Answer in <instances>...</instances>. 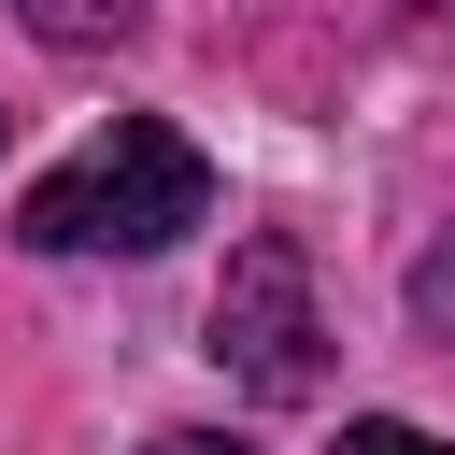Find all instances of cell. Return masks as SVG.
I'll use <instances>...</instances> for the list:
<instances>
[{"instance_id": "obj_1", "label": "cell", "mask_w": 455, "mask_h": 455, "mask_svg": "<svg viewBox=\"0 0 455 455\" xmlns=\"http://www.w3.org/2000/svg\"><path fill=\"white\" fill-rule=\"evenodd\" d=\"M185 228H213V156H199L185 128H156V114H114V128H100L71 171H43L28 213H14L28 256H156V242H185Z\"/></svg>"}, {"instance_id": "obj_2", "label": "cell", "mask_w": 455, "mask_h": 455, "mask_svg": "<svg viewBox=\"0 0 455 455\" xmlns=\"http://www.w3.org/2000/svg\"><path fill=\"white\" fill-rule=\"evenodd\" d=\"M242 398H313L327 384V327H313V270H299V242H242L228 256V284H213V341H199Z\"/></svg>"}, {"instance_id": "obj_3", "label": "cell", "mask_w": 455, "mask_h": 455, "mask_svg": "<svg viewBox=\"0 0 455 455\" xmlns=\"http://www.w3.org/2000/svg\"><path fill=\"white\" fill-rule=\"evenodd\" d=\"M57 57H100V43H142V0H14Z\"/></svg>"}, {"instance_id": "obj_4", "label": "cell", "mask_w": 455, "mask_h": 455, "mask_svg": "<svg viewBox=\"0 0 455 455\" xmlns=\"http://www.w3.org/2000/svg\"><path fill=\"white\" fill-rule=\"evenodd\" d=\"M327 455H455V441H441V427H412V412H355Z\"/></svg>"}, {"instance_id": "obj_5", "label": "cell", "mask_w": 455, "mask_h": 455, "mask_svg": "<svg viewBox=\"0 0 455 455\" xmlns=\"http://www.w3.org/2000/svg\"><path fill=\"white\" fill-rule=\"evenodd\" d=\"M142 455H256L242 427H171V441H142Z\"/></svg>"}, {"instance_id": "obj_6", "label": "cell", "mask_w": 455, "mask_h": 455, "mask_svg": "<svg viewBox=\"0 0 455 455\" xmlns=\"http://www.w3.org/2000/svg\"><path fill=\"white\" fill-rule=\"evenodd\" d=\"M0 128H14V114H0Z\"/></svg>"}]
</instances>
